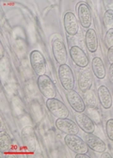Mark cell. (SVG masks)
I'll return each mask as SVG.
<instances>
[{
  "mask_svg": "<svg viewBox=\"0 0 113 158\" xmlns=\"http://www.w3.org/2000/svg\"><path fill=\"white\" fill-rule=\"evenodd\" d=\"M64 142L65 145L75 154L89 152V147L86 141L77 135H66L64 137Z\"/></svg>",
  "mask_w": 113,
  "mask_h": 158,
  "instance_id": "1",
  "label": "cell"
},
{
  "mask_svg": "<svg viewBox=\"0 0 113 158\" xmlns=\"http://www.w3.org/2000/svg\"><path fill=\"white\" fill-rule=\"evenodd\" d=\"M58 75H59L61 84L65 90L69 91V90H72L74 89L75 79H74L73 73L69 65H67V64L60 65L59 71H58Z\"/></svg>",
  "mask_w": 113,
  "mask_h": 158,
  "instance_id": "2",
  "label": "cell"
},
{
  "mask_svg": "<svg viewBox=\"0 0 113 158\" xmlns=\"http://www.w3.org/2000/svg\"><path fill=\"white\" fill-rule=\"evenodd\" d=\"M29 60L31 67L38 76L45 74L47 70L46 60L44 55L39 50H33L29 55Z\"/></svg>",
  "mask_w": 113,
  "mask_h": 158,
  "instance_id": "3",
  "label": "cell"
},
{
  "mask_svg": "<svg viewBox=\"0 0 113 158\" xmlns=\"http://www.w3.org/2000/svg\"><path fill=\"white\" fill-rule=\"evenodd\" d=\"M38 88H39L41 93L47 99H53L56 96V86L52 79L46 75H41L38 77Z\"/></svg>",
  "mask_w": 113,
  "mask_h": 158,
  "instance_id": "4",
  "label": "cell"
},
{
  "mask_svg": "<svg viewBox=\"0 0 113 158\" xmlns=\"http://www.w3.org/2000/svg\"><path fill=\"white\" fill-rule=\"evenodd\" d=\"M46 107L49 110V112L56 117V118H68L70 115V112L65 106L63 102H61L59 99H47L46 101Z\"/></svg>",
  "mask_w": 113,
  "mask_h": 158,
  "instance_id": "5",
  "label": "cell"
},
{
  "mask_svg": "<svg viewBox=\"0 0 113 158\" xmlns=\"http://www.w3.org/2000/svg\"><path fill=\"white\" fill-rule=\"evenodd\" d=\"M52 52L55 60L60 65L67 63L68 60V53L64 43L61 39H56L52 42Z\"/></svg>",
  "mask_w": 113,
  "mask_h": 158,
  "instance_id": "6",
  "label": "cell"
},
{
  "mask_svg": "<svg viewBox=\"0 0 113 158\" xmlns=\"http://www.w3.org/2000/svg\"><path fill=\"white\" fill-rule=\"evenodd\" d=\"M56 127L61 132L66 135H77L79 133V126L77 123L68 118H59L56 121Z\"/></svg>",
  "mask_w": 113,
  "mask_h": 158,
  "instance_id": "7",
  "label": "cell"
},
{
  "mask_svg": "<svg viewBox=\"0 0 113 158\" xmlns=\"http://www.w3.org/2000/svg\"><path fill=\"white\" fill-rule=\"evenodd\" d=\"M74 118L79 128L86 134H93L95 131L94 122L84 112H74Z\"/></svg>",
  "mask_w": 113,
  "mask_h": 158,
  "instance_id": "8",
  "label": "cell"
},
{
  "mask_svg": "<svg viewBox=\"0 0 113 158\" xmlns=\"http://www.w3.org/2000/svg\"><path fill=\"white\" fill-rule=\"evenodd\" d=\"M77 15H78V21L81 27L85 29H90L92 23V17H91L90 8L87 3L81 2L78 4Z\"/></svg>",
  "mask_w": 113,
  "mask_h": 158,
  "instance_id": "9",
  "label": "cell"
},
{
  "mask_svg": "<svg viewBox=\"0 0 113 158\" xmlns=\"http://www.w3.org/2000/svg\"><path fill=\"white\" fill-rule=\"evenodd\" d=\"M21 137L25 148L29 152H34L37 147V140L34 130L31 126H26L21 131Z\"/></svg>",
  "mask_w": 113,
  "mask_h": 158,
  "instance_id": "10",
  "label": "cell"
},
{
  "mask_svg": "<svg viewBox=\"0 0 113 158\" xmlns=\"http://www.w3.org/2000/svg\"><path fill=\"white\" fill-rule=\"evenodd\" d=\"M70 56L72 58L73 62L80 67V68H86L88 67L89 63H90V60H89V57L88 56L86 55V53L78 46L74 45V46H72L70 48Z\"/></svg>",
  "mask_w": 113,
  "mask_h": 158,
  "instance_id": "11",
  "label": "cell"
},
{
  "mask_svg": "<svg viewBox=\"0 0 113 158\" xmlns=\"http://www.w3.org/2000/svg\"><path fill=\"white\" fill-rule=\"evenodd\" d=\"M66 98L69 105L73 109L74 112H84L86 110V104L84 99L74 89L69 90L67 92Z\"/></svg>",
  "mask_w": 113,
  "mask_h": 158,
  "instance_id": "12",
  "label": "cell"
},
{
  "mask_svg": "<svg viewBox=\"0 0 113 158\" xmlns=\"http://www.w3.org/2000/svg\"><path fill=\"white\" fill-rule=\"evenodd\" d=\"M63 26L66 33L69 36H75L78 32V21L75 15L68 11L64 14L63 17Z\"/></svg>",
  "mask_w": 113,
  "mask_h": 158,
  "instance_id": "13",
  "label": "cell"
},
{
  "mask_svg": "<svg viewBox=\"0 0 113 158\" xmlns=\"http://www.w3.org/2000/svg\"><path fill=\"white\" fill-rule=\"evenodd\" d=\"M85 141L89 147V149L92 150L95 152L103 153L107 151V145L106 143L99 138L98 136L94 135L93 134H87L85 137Z\"/></svg>",
  "mask_w": 113,
  "mask_h": 158,
  "instance_id": "14",
  "label": "cell"
},
{
  "mask_svg": "<svg viewBox=\"0 0 113 158\" xmlns=\"http://www.w3.org/2000/svg\"><path fill=\"white\" fill-rule=\"evenodd\" d=\"M85 44L87 49L90 53H95L98 49V37L96 31L93 28H90L87 30L85 34Z\"/></svg>",
  "mask_w": 113,
  "mask_h": 158,
  "instance_id": "15",
  "label": "cell"
},
{
  "mask_svg": "<svg viewBox=\"0 0 113 158\" xmlns=\"http://www.w3.org/2000/svg\"><path fill=\"white\" fill-rule=\"evenodd\" d=\"M98 99L101 106L105 109H109L112 106V96L107 87L102 85L98 88Z\"/></svg>",
  "mask_w": 113,
  "mask_h": 158,
  "instance_id": "16",
  "label": "cell"
},
{
  "mask_svg": "<svg viewBox=\"0 0 113 158\" xmlns=\"http://www.w3.org/2000/svg\"><path fill=\"white\" fill-rule=\"evenodd\" d=\"M92 85V79L90 74V70L87 69L80 73L78 77V88L82 92H86L90 89Z\"/></svg>",
  "mask_w": 113,
  "mask_h": 158,
  "instance_id": "17",
  "label": "cell"
},
{
  "mask_svg": "<svg viewBox=\"0 0 113 158\" xmlns=\"http://www.w3.org/2000/svg\"><path fill=\"white\" fill-rule=\"evenodd\" d=\"M92 72L98 79H104L106 77V68L101 57L95 56L91 60Z\"/></svg>",
  "mask_w": 113,
  "mask_h": 158,
  "instance_id": "18",
  "label": "cell"
},
{
  "mask_svg": "<svg viewBox=\"0 0 113 158\" xmlns=\"http://www.w3.org/2000/svg\"><path fill=\"white\" fill-rule=\"evenodd\" d=\"M11 148V139L10 136L4 131L0 133V150L2 152H10Z\"/></svg>",
  "mask_w": 113,
  "mask_h": 158,
  "instance_id": "19",
  "label": "cell"
},
{
  "mask_svg": "<svg viewBox=\"0 0 113 158\" xmlns=\"http://www.w3.org/2000/svg\"><path fill=\"white\" fill-rule=\"evenodd\" d=\"M103 23L107 30L113 29V10H106L103 16Z\"/></svg>",
  "mask_w": 113,
  "mask_h": 158,
  "instance_id": "20",
  "label": "cell"
},
{
  "mask_svg": "<svg viewBox=\"0 0 113 158\" xmlns=\"http://www.w3.org/2000/svg\"><path fill=\"white\" fill-rule=\"evenodd\" d=\"M85 93V98H84V101L85 104H87L89 106V107H94L96 106V97L94 92L91 89L87 90Z\"/></svg>",
  "mask_w": 113,
  "mask_h": 158,
  "instance_id": "21",
  "label": "cell"
},
{
  "mask_svg": "<svg viewBox=\"0 0 113 158\" xmlns=\"http://www.w3.org/2000/svg\"><path fill=\"white\" fill-rule=\"evenodd\" d=\"M106 132H107V137L111 141H113V118L107 120L106 123Z\"/></svg>",
  "mask_w": 113,
  "mask_h": 158,
  "instance_id": "22",
  "label": "cell"
},
{
  "mask_svg": "<svg viewBox=\"0 0 113 158\" xmlns=\"http://www.w3.org/2000/svg\"><path fill=\"white\" fill-rule=\"evenodd\" d=\"M105 43L107 48L113 47V29H109L107 31L105 37Z\"/></svg>",
  "mask_w": 113,
  "mask_h": 158,
  "instance_id": "23",
  "label": "cell"
},
{
  "mask_svg": "<svg viewBox=\"0 0 113 158\" xmlns=\"http://www.w3.org/2000/svg\"><path fill=\"white\" fill-rule=\"evenodd\" d=\"M95 108L93 107H90L89 108V113L90 114V118L93 121H95V123H99L100 122V118H99V113L98 112H95V110H94Z\"/></svg>",
  "mask_w": 113,
  "mask_h": 158,
  "instance_id": "24",
  "label": "cell"
},
{
  "mask_svg": "<svg viewBox=\"0 0 113 158\" xmlns=\"http://www.w3.org/2000/svg\"><path fill=\"white\" fill-rule=\"evenodd\" d=\"M107 60L109 64L113 63V47H110L107 50Z\"/></svg>",
  "mask_w": 113,
  "mask_h": 158,
  "instance_id": "25",
  "label": "cell"
},
{
  "mask_svg": "<svg viewBox=\"0 0 113 158\" xmlns=\"http://www.w3.org/2000/svg\"><path fill=\"white\" fill-rule=\"evenodd\" d=\"M108 75H109V80L111 83H113V63L110 64L109 70H108Z\"/></svg>",
  "mask_w": 113,
  "mask_h": 158,
  "instance_id": "26",
  "label": "cell"
},
{
  "mask_svg": "<svg viewBox=\"0 0 113 158\" xmlns=\"http://www.w3.org/2000/svg\"><path fill=\"white\" fill-rule=\"evenodd\" d=\"M75 158H90V155H88L87 153H80L75 155Z\"/></svg>",
  "mask_w": 113,
  "mask_h": 158,
  "instance_id": "27",
  "label": "cell"
},
{
  "mask_svg": "<svg viewBox=\"0 0 113 158\" xmlns=\"http://www.w3.org/2000/svg\"><path fill=\"white\" fill-rule=\"evenodd\" d=\"M101 157H102V158H111V155H110L108 152H103V154L101 155Z\"/></svg>",
  "mask_w": 113,
  "mask_h": 158,
  "instance_id": "28",
  "label": "cell"
}]
</instances>
